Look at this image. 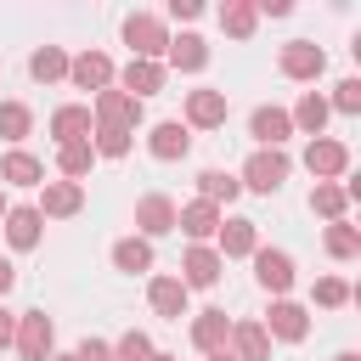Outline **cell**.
I'll return each mask as SVG.
<instances>
[{
  "label": "cell",
  "mask_w": 361,
  "mask_h": 361,
  "mask_svg": "<svg viewBox=\"0 0 361 361\" xmlns=\"http://www.w3.org/2000/svg\"><path fill=\"white\" fill-rule=\"evenodd\" d=\"M124 45L135 51V62H158L169 51V28L152 17V11H130L124 17Z\"/></svg>",
  "instance_id": "6da1fadb"
},
{
  "label": "cell",
  "mask_w": 361,
  "mask_h": 361,
  "mask_svg": "<svg viewBox=\"0 0 361 361\" xmlns=\"http://www.w3.org/2000/svg\"><path fill=\"white\" fill-rule=\"evenodd\" d=\"M17 355L23 361H51V344H56V327H51V316L45 310H23L17 316Z\"/></svg>",
  "instance_id": "7a4b0ae2"
},
{
  "label": "cell",
  "mask_w": 361,
  "mask_h": 361,
  "mask_svg": "<svg viewBox=\"0 0 361 361\" xmlns=\"http://www.w3.org/2000/svg\"><path fill=\"white\" fill-rule=\"evenodd\" d=\"M288 180V152H276V147H259L248 164H243V180L237 186H254V192H276Z\"/></svg>",
  "instance_id": "3957f363"
},
{
  "label": "cell",
  "mask_w": 361,
  "mask_h": 361,
  "mask_svg": "<svg viewBox=\"0 0 361 361\" xmlns=\"http://www.w3.org/2000/svg\"><path fill=\"white\" fill-rule=\"evenodd\" d=\"M265 338H282V344H299L305 333H310V316H305V305H293V299H276L271 310H265Z\"/></svg>",
  "instance_id": "277c9868"
},
{
  "label": "cell",
  "mask_w": 361,
  "mask_h": 361,
  "mask_svg": "<svg viewBox=\"0 0 361 361\" xmlns=\"http://www.w3.org/2000/svg\"><path fill=\"white\" fill-rule=\"evenodd\" d=\"M90 118H96V124H118V130H135V118H141V102L107 85V90H96V107H90Z\"/></svg>",
  "instance_id": "5b68a950"
},
{
  "label": "cell",
  "mask_w": 361,
  "mask_h": 361,
  "mask_svg": "<svg viewBox=\"0 0 361 361\" xmlns=\"http://www.w3.org/2000/svg\"><path fill=\"white\" fill-rule=\"evenodd\" d=\"M305 169H310L316 180H333V175H344V169H350V147H344V141L316 135V141L305 147Z\"/></svg>",
  "instance_id": "8992f818"
},
{
  "label": "cell",
  "mask_w": 361,
  "mask_h": 361,
  "mask_svg": "<svg viewBox=\"0 0 361 361\" xmlns=\"http://www.w3.org/2000/svg\"><path fill=\"white\" fill-rule=\"evenodd\" d=\"M220 271H226V259H220L209 243H192L186 259H180V282H186V288H214Z\"/></svg>",
  "instance_id": "52a82bcc"
},
{
  "label": "cell",
  "mask_w": 361,
  "mask_h": 361,
  "mask_svg": "<svg viewBox=\"0 0 361 361\" xmlns=\"http://www.w3.org/2000/svg\"><path fill=\"white\" fill-rule=\"evenodd\" d=\"M254 276H259V288L265 293H288L293 288V259L282 254V248H254Z\"/></svg>",
  "instance_id": "ba28073f"
},
{
  "label": "cell",
  "mask_w": 361,
  "mask_h": 361,
  "mask_svg": "<svg viewBox=\"0 0 361 361\" xmlns=\"http://www.w3.org/2000/svg\"><path fill=\"white\" fill-rule=\"evenodd\" d=\"M85 209V186L79 180H51L45 192H39V220H68V214H79Z\"/></svg>",
  "instance_id": "9c48e42d"
},
{
  "label": "cell",
  "mask_w": 361,
  "mask_h": 361,
  "mask_svg": "<svg viewBox=\"0 0 361 361\" xmlns=\"http://www.w3.org/2000/svg\"><path fill=\"white\" fill-rule=\"evenodd\" d=\"M248 135H254L259 147H276V152H282V141L293 135V118H288V107H254V118H248Z\"/></svg>",
  "instance_id": "30bf717a"
},
{
  "label": "cell",
  "mask_w": 361,
  "mask_h": 361,
  "mask_svg": "<svg viewBox=\"0 0 361 361\" xmlns=\"http://www.w3.org/2000/svg\"><path fill=\"white\" fill-rule=\"evenodd\" d=\"M147 147H152V158H164V164H175V158H186V152H192V130H186L180 118H164V124H152V135H147Z\"/></svg>",
  "instance_id": "8fae6325"
},
{
  "label": "cell",
  "mask_w": 361,
  "mask_h": 361,
  "mask_svg": "<svg viewBox=\"0 0 361 361\" xmlns=\"http://www.w3.org/2000/svg\"><path fill=\"white\" fill-rule=\"evenodd\" d=\"M322 68H327V51H322V45H310V39L282 45V73H288V79H316Z\"/></svg>",
  "instance_id": "7c38bea8"
},
{
  "label": "cell",
  "mask_w": 361,
  "mask_h": 361,
  "mask_svg": "<svg viewBox=\"0 0 361 361\" xmlns=\"http://www.w3.org/2000/svg\"><path fill=\"white\" fill-rule=\"evenodd\" d=\"M135 226H141V237H164V231H175V203H169L164 192H147V197L135 203Z\"/></svg>",
  "instance_id": "4fadbf2b"
},
{
  "label": "cell",
  "mask_w": 361,
  "mask_h": 361,
  "mask_svg": "<svg viewBox=\"0 0 361 361\" xmlns=\"http://www.w3.org/2000/svg\"><path fill=\"white\" fill-rule=\"evenodd\" d=\"M68 79H73L79 90H107V85H113V62H107L102 51H85V56L68 62Z\"/></svg>",
  "instance_id": "5bb4252c"
},
{
  "label": "cell",
  "mask_w": 361,
  "mask_h": 361,
  "mask_svg": "<svg viewBox=\"0 0 361 361\" xmlns=\"http://www.w3.org/2000/svg\"><path fill=\"white\" fill-rule=\"evenodd\" d=\"M175 226H180L192 243H203V237H214V231H220V209H214V203H203V197H192L186 209H175Z\"/></svg>",
  "instance_id": "9a60e30c"
},
{
  "label": "cell",
  "mask_w": 361,
  "mask_h": 361,
  "mask_svg": "<svg viewBox=\"0 0 361 361\" xmlns=\"http://www.w3.org/2000/svg\"><path fill=\"white\" fill-rule=\"evenodd\" d=\"M214 237H220V248H214L220 259H243V254H254V248H259L254 220H220V231H214Z\"/></svg>",
  "instance_id": "2e32d148"
},
{
  "label": "cell",
  "mask_w": 361,
  "mask_h": 361,
  "mask_svg": "<svg viewBox=\"0 0 361 361\" xmlns=\"http://www.w3.org/2000/svg\"><path fill=\"white\" fill-rule=\"evenodd\" d=\"M147 299H152V310L169 316V322L186 316V282H180V276H152V282H147Z\"/></svg>",
  "instance_id": "e0dca14e"
},
{
  "label": "cell",
  "mask_w": 361,
  "mask_h": 361,
  "mask_svg": "<svg viewBox=\"0 0 361 361\" xmlns=\"http://www.w3.org/2000/svg\"><path fill=\"white\" fill-rule=\"evenodd\" d=\"M118 90H124V96H135V102H141V96H158V90H164V68H158V62H135V56H130V68L118 73Z\"/></svg>",
  "instance_id": "ac0fdd59"
},
{
  "label": "cell",
  "mask_w": 361,
  "mask_h": 361,
  "mask_svg": "<svg viewBox=\"0 0 361 361\" xmlns=\"http://www.w3.org/2000/svg\"><path fill=\"white\" fill-rule=\"evenodd\" d=\"M186 124H197V130L226 124V90H192L186 96Z\"/></svg>",
  "instance_id": "d6986e66"
},
{
  "label": "cell",
  "mask_w": 361,
  "mask_h": 361,
  "mask_svg": "<svg viewBox=\"0 0 361 361\" xmlns=\"http://www.w3.org/2000/svg\"><path fill=\"white\" fill-rule=\"evenodd\" d=\"M226 338H231L226 310H197V322H192V344H197L203 355H214V350H226Z\"/></svg>",
  "instance_id": "ffe728a7"
},
{
  "label": "cell",
  "mask_w": 361,
  "mask_h": 361,
  "mask_svg": "<svg viewBox=\"0 0 361 361\" xmlns=\"http://www.w3.org/2000/svg\"><path fill=\"white\" fill-rule=\"evenodd\" d=\"M0 180H11V186H45V164H39L34 152L11 147V152H6V164H0Z\"/></svg>",
  "instance_id": "44dd1931"
},
{
  "label": "cell",
  "mask_w": 361,
  "mask_h": 361,
  "mask_svg": "<svg viewBox=\"0 0 361 361\" xmlns=\"http://www.w3.org/2000/svg\"><path fill=\"white\" fill-rule=\"evenodd\" d=\"M39 231H45V220H39V209H6V243L11 248H34L39 243Z\"/></svg>",
  "instance_id": "7402d4cb"
},
{
  "label": "cell",
  "mask_w": 361,
  "mask_h": 361,
  "mask_svg": "<svg viewBox=\"0 0 361 361\" xmlns=\"http://www.w3.org/2000/svg\"><path fill=\"white\" fill-rule=\"evenodd\" d=\"M231 355H237V361H271L265 327H259V322H237V327H231Z\"/></svg>",
  "instance_id": "603a6c76"
},
{
  "label": "cell",
  "mask_w": 361,
  "mask_h": 361,
  "mask_svg": "<svg viewBox=\"0 0 361 361\" xmlns=\"http://www.w3.org/2000/svg\"><path fill=\"white\" fill-rule=\"evenodd\" d=\"M90 130H96L90 107H56V113H51V135H56L62 147H68V141H85Z\"/></svg>",
  "instance_id": "cb8c5ba5"
},
{
  "label": "cell",
  "mask_w": 361,
  "mask_h": 361,
  "mask_svg": "<svg viewBox=\"0 0 361 361\" xmlns=\"http://www.w3.org/2000/svg\"><path fill=\"white\" fill-rule=\"evenodd\" d=\"M113 265L130 271V276H135V271H152V243H147V237H118V243H113Z\"/></svg>",
  "instance_id": "d4e9b609"
},
{
  "label": "cell",
  "mask_w": 361,
  "mask_h": 361,
  "mask_svg": "<svg viewBox=\"0 0 361 361\" xmlns=\"http://www.w3.org/2000/svg\"><path fill=\"white\" fill-rule=\"evenodd\" d=\"M327 113H333V107H327V96L305 90V96H299V107H293L288 118H293L299 130H310V141H316V135H322V124H327Z\"/></svg>",
  "instance_id": "484cf974"
},
{
  "label": "cell",
  "mask_w": 361,
  "mask_h": 361,
  "mask_svg": "<svg viewBox=\"0 0 361 361\" xmlns=\"http://www.w3.org/2000/svg\"><path fill=\"white\" fill-rule=\"evenodd\" d=\"M237 192H243V186H237V175H226V169H203V175H197V197H203V203H214V209H220V203H231Z\"/></svg>",
  "instance_id": "4316f807"
},
{
  "label": "cell",
  "mask_w": 361,
  "mask_h": 361,
  "mask_svg": "<svg viewBox=\"0 0 361 361\" xmlns=\"http://www.w3.org/2000/svg\"><path fill=\"white\" fill-rule=\"evenodd\" d=\"M254 23H259V11H254V0H226V6H220V28H226V34H237V39H248V34H254Z\"/></svg>",
  "instance_id": "83f0119b"
},
{
  "label": "cell",
  "mask_w": 361,
  "mask_h": 361,
  "mask_svg": "<svg viewBox=\"0 0 361 361\" xmlns=\"http://www.w3.org/2000/svg\"><path fill=\"white\" fill-rule=\"evenodd\" d=\"M169 62L186 68V73H197V68L209 62V45H203L197 34H175V39H169Z\"/></svg>",
  "instance_id": "f1b7e54d"
},
{
  "label": "cell",
  "mask_w": 361,
  "mask_h": 361,
  "mask_svg": "<svg viewBox=\"0 0 361 361\" xmlns=\"http://www.w3.org/2000/svg\"><path fill=\"white\" fill-rule=\"evenodd\" d=\"M28 73H34L39 85H51V79H68V56H62L56 45H39V51L28 56Z\"/></svg>",
  "instance_id": "f546056e"
},
{
  "label": "cell",
  "mask_w": 361,
  "mask_h": 361,
  "mask_svg": "<svg viewBox=\"0 0 361 361\" xmlns=\"http://www.w3.org/2000/svg\"><path fill=\"white\" fill-rule=\"evenodd\" d=\"M90 135H96V141H90V152H102V158H124L135 130H118V124H96Z\"/></svg>",
  "instance_id": "4dcf8cb0"
},
{
  "label": "cell",
  "mask_w": 361,
  "mask_h": 361,
  "mask_svg": "<svg viewBox=\"0 0 361 361\" xmlns=\"http://www.w3.org/2000/svg\"><path fill=\"white\" fill-rule=\"evenodd\" d=\"M90 164H96V152H90V141H68V147L56 152V169H62L68 180H79V175H90Z\"/></svg>",
  "instance_id": "1f68e13d"
},
{
  "label": "cell",
  "mask_w": 361,
  "mask_h": 361,
  "mask_svg": "<svg viewBox=\"0 0 361 361\" xmlns=\"http://www.w3.org/2000/svg\"><path fill=\"white\" fill-rule=\"evenodd\" d=\"M310 209H316V214H327V220H344L350 197H344V186H333V180H316V192H310Z\"/></svg>",
  "instance_id": "d6a6232c"
},
{
  "label": "cell",
  "mask_w": 361,
  "mask_h": 361,
  "mask_svg": "<svg viewBox=\"0 0 361 361\" xmlns=\"http://www.w3.org/2000/svg\"><path fill=\"white\" fill-rule=\"evenodd\" d=\"M28 130H34V113H28L23 102H0V135H6V141H23Z\"/></svg>",
  "instance_id": "836d02e7"
},
{
  "label": "cell",
  "mask_w": 361,
  "mask_h": 361,
  "mask_svg": "<svg viewBox=\"0 0 361 361\" xmlns=\"http://www.w3.org/2000/svg\"><path fill=\"white\" fill-rule=\"evenodd\" d=\"M327 254H333V259H355V254H361V237H355V226L333 220V226H327Z\"/></svg>",
  "instance_id": "e575fe53"
},
{
  "label": "cell",
  "mask_w": 361,
  "mask_h": 361,
  "mask_svg": "<svg viewBox=\"0 0 361 361\" xmlns=\"http://www.w3.org/2000/svg\"><path fill=\"white\" fill-rule=\"evenodd\" d=\"M113 361H152V338L147 333H124L113 344Z\"/></svg>",
  "instance_id": "d590c367"
},
{
  "label": "cell",
  "mask_w": 361,
  "mask_h": 361,
  "mask_svg": "<svg viewBox=\"0 0 361 361\" xmlns=\"http://www.w3.org/2000/svg\"><path fill=\"white\" fill-rule=\"evenodd\" d=\"M327 107H338V113H361V79H338Z\"/></svg>",
  "instance_id": "8d00e7d4"
},
{
  "label": "cell",
  "mask_w": 361,
  "mask_h": 361,
  "mask_svg": "<svg viewBox=\"0 0 361 361\" xmlns=\"http://www.w3.org/2000/svg\"><path fill=\"white\" fill-rule=\"evenodd\" d=\"M344 299H350V288H344L338 276H322V282H316V305L333 310V305H344Z\"/></svg>",
  "instance_id": "74e56055"
},
{
  "label": "cell",
  "mask_w": 361,
  "mask_h": 361,
  "mask_svg": "<svg viewBox=\"0 0 361 361\" xmlns=\"http://www.w3.org/2000/svg\"><path fill=\"white\" fill-rule=\"evenodd\" d=\"M73 361H113V344H102V338H85V344L73 350Z\"/></svg>",
  "instance_id": "f35d334b"
},
{
  "label": "cell",
  "mask_w": 361,
  "mask_h": 361,
  "mask_svg": "<svg viewBox=\"0 0 361 361\" xmlns=\"http://www.w3.org/2000/svg\"><path fill=\"white\" fill-rule=\"evenodd\" d=\"M197 11H203V6H197V0H169V17H180V23H192V17H197Z\"/></svg>",
  "instance_id": "ab89813d"
},
{
  "label": "cell",
  "mask_w": 361,
  "mask_h": 361,
  "mask_svg": "<svg viewBox=\"0 0 361 361\" xmlns=\"http://www.w3.org/2000/svg\"><path fill=\"white\" fill-rule=\"evenodd\" d=\"M11 338H17V316H11V310H6V305H0V350H6V344H11Z\"/></svg>",
  "instance_id": "60d3db41"
},
{
  "label": "cell",
  "mask_w": 361,
  "mask_h": 361,
  "mask_svg": "<svg viewBox=\"0 0 361 361\" xmlns=\"http://www.w3.org/2000/svg\"><path fill=\"white\" fill-rule=\"evenodd\" d=\"M11 282H17V271H11V259H0V299L11 293Z\"/></svg>",
  "instance_id": "b9f144b4"
},
{
  "label": "cell",
  "mask_w": 361,
  "mask_h": 361,
  "mask_svg": "<svg viewBox=\"0 0 361 361\" xmlns=\"http://www.w3.org/2000/svg\"><path fill=\"white\" fill-rule=\"evenodd\" d=\"M209 361H237V355H231V350H214V355H209Z\"/></svg>",
  "instance_id": "7bdbcfd3"
},
{
  "label": "cell",
  "mask_w": 361,
  "mask_h": 361,
  "mask_svg": "<svg viewBox=\"0 0 361 361\" xmlns=\"http://www.w3.org/2000/svg\"><path fill=\"white\" fill-rule=\"evenodd\" d=\"M333 361H361V355H355V350H344V355H333Z\"/></svg>",
  "instance_id": "ee69618b"
},
{
  "label": "cell",
  "mask_w": 361,
  "mask_h": 361,
  "mask_svg": "<svg viewBox=\"0 0 361 361\" xmlns=\"http://www.w3.org/2000/svg\"><path fill=\"white\" fill-rule=\"evenodd\" d=\"M152 361H180V355H164V350H152Z\"/></svg>",
  "instance_id": "f6af8a7d"
},
{
  "label": "cell",
  "mask_w": 361,
  "mask_h": 361,
  "mask_svg": "<svg viewBox=\"0 0 361 361\" xmlns=\"http://www.w3.org/2000/svg\"><path fill=\"white\" fill-rule=\"evenodd\" d=\"M51 361H73V355H51Z\"/></svg>",
  "instance_id": "bcb514c9"
},
{
  "label": "cell",
  "mask_w": 361,
  "mask_h": 361,
  "mask_svg": "<svg viewBox=\"0 0 361 361\" xmlns=\"http://www.w3.org/2000/svg\"><path fill=\"white\" fill-rule=\"evenodd\" d=\"M0 220H6V197H0Z\"/></svg>",
  "instance_id": "7dc6e473"
}]
</instances>
